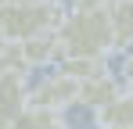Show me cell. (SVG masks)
<instances>
[{
    "label": "cell",
    "mask_w": 133,
    "mask_h": 129,
    "mask_svg": "<svg viewBox=\"0 0 133 129\" xmlns=\"http://www.w3.org/2000/svg\"><path fill=\"white\" fill-rule=\"evenodd\" d=\"M61 58H108L111 54V29L108 7H72L58 25Z\"/></svg>",
    "instance_id": "obj_1"
},
{
    "label": "cell",
    "mask_w": 133,
    "mask_h": 129,
    "mask_svg": "<svg viewBox=\"0 0 133 129\" xmlns=\"http://www.w3.org/2000/svg\"><path fill=\"white\" fill-rule=\"evenodd\" d=\"M65 18V7L58 0H32V4H18V0H4L0 4V25L7 43L29 40L40 32H54Z\"/></svg>",
    "instance_id": "obj_2"
},
{
    "label": "cell",
    "mask_w": 133,
    "mask_h": 129,
    "mask_svg": "<svg viewBox=\"0 0 133 129\" xmlns=\"http://www.w3.org/2000/svg\"><path fill=\"white\" fill-rule=\"evenodd\" d=\"M32 108H50V111H65V108L79 104V79L65 75L61 68H54L50 75H43L36 86H29V101Z\"/></svg>",
    "instance_id": "obj_3"
},
{
    "label": "cell",
    "mask_w": 133,
    "mask_h": 129,
    "mask_svg": "<svg viewBox=\"0 0 133 129\" xmlns=\"http://www.w3.org/2000/svg\"><path fill=\"white\" fill-rule=\"evenodd\" d=\"M29 101V83L22 72H7L0 68V129H11V122L18 118V111Z\"/></svg>",
    "instance_id": "obj_4"
},
{
    "label": "cell",
    "mask_w": 133,
    "mask_h": 129,
    "mask_svg": "<svg viewBox=\"0 0 133 129\" xmlns=\"http://www.w3.org/2000/svg\"><path fill=\"white\" fill-rule=\"evenodd\" d=\"M97 129H133V90H122L108 104L94 108Z\"/></svg>",
    "instance_id": "obj_5"
},
{
    "label": "cell",
    "mask_w": 133,
    "mask_h": 129,
    "mask_svg": "<svg viewBox=\"0 0 133 129\" xmlns=\"http://www.w3.org/2000/svg\"><path fill=\"white\" fill-rule=\"evenodd\" d=\"M122 90H126V83H122L119 75H108V72L90 75V79H83V83H79V104L101 108V104H108L111 97H119Z\"/></svg>",
    "instance_id": "obj_6"
},
{
    "label": "cell",
    "mask_w": 133,
    "mask_h": 129,
    "mask_svg": "<svg viewBox=\"0 0 133 129\" xmlns=\"http://www.w3.org/2000/svg\"><path fill=\"white\" fill-rule=\"evenodd\" d=\"M108 29H111V50L133 47V0H108Z\"/></svg>",
    "instance_id": "obj_7"
},
{
    "label": "cell",
    "mask_w": 133,
    "mask_h": 129,
    "mask_svg": "<svg viewBox=\"0 0 133 129\" xmlns=\"http://www.w3.org/2000/svg\"><path fill=\"white\" fill-rule=\"evenodd\" d=\"M11 129H68V122H65V115H61V111L25 104L22 111H18V118L11 122Z\"/></svg>",
    "instance_id": "obj_8"
},
{
    "label": "cell",
    "mask_w": 133,
    "mask_h": 129,
    "mask_svg": "<svg viewBox=\"0 0 133 129\" xmlns=\"http://www.w3.org/2000/svg\"><path fill=\"white\" fill-rule=\"evenodd\" d=\"M58 68L72 75V79H90V75H101V72H108V58H61Z\"/></svg>",
    "instance_id": "obj_9"
},
{
    "label": "cell",
    "mask_w": 133,
    "mask_h": 129,
    "mask_svg": "<svg viewBox=\"0 0 133 129\" xmlns=\"http://www.w3.org/2000/svg\"><path fill=\"white\" fill-rule=\"evenodd\" d=\"M119 79L126 83V90H133V47L126 50V61H122V75Z\"/></svg>",
    "instance_id": "obj_10"
},
{
    "label": "cell",
    "mask_w": 133,
    "mask_h": 129,
    "mask_svg": "<svg viewBox=\"0 0 133 129\" xmlns=\"http://www.w3.org/2000/svg\"><path fill=\"white\" fill-rule=\"evenodd\" d=\"M7 47V36H4V25H0V50Z\"/></svg>",
    "instance_id": "obj_11"
},
{
    "label": "cell",
    "mask_w": 133,
    "mask_h": 129,
    "mask_svg": "<svg viewBox=\"0 0 133 129\" xmlns=\"http://www.w3.org/2000/svg\"><path fill=\"white\" fill-rule=\"evenodd\" d=\"M18 4H32V0H18Z\"/></svg>",
    "instance_id": "obj_12"
}]
</instances>
